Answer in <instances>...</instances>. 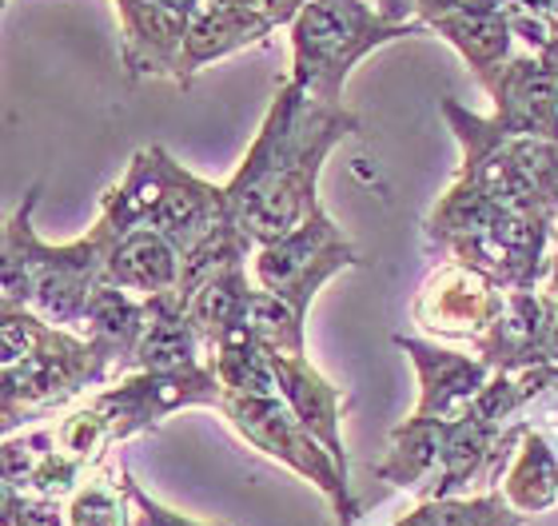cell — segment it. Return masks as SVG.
Masks as SVG:
<instances>
[{
	"mask_svg": "<svg viewBox=\"0 0 558 526\" xmlns=\"http://www.w3.org/2000/svg\"><path fill=\"white\" fill-rule=\"evenodd\" d=\"M495 100V124L511 136H547L558 140V57L526 52L511 57L495 76L483 81Z\"/></svg>",
	"mask_w": 558,
	"mask_h": 526,
	"instance_id": "13",
	"label": "cell"
},
{
	"mask_svg": "<svg viewBox=\"0 0 558 526\" xmlns=\"http://www.w3.org/2000/svg\"><path fill=\"white\" fill-rule=\"evenodd\" d=\"M531 515L514 511L502 491L451 494V499H423L411 515H399L391 526H526Z\"/></svg>",
	"mask_w": 558,
	"mask_h": 526,
	"instance_id": "24",
	"label": "cell"
},
{
	"mask_svg": "<svg viewBox=\"0 0 558 526\" xmlns=\"http://www.w3.org/2000/svg\"><path fill=\"white\" fill-rule=\"evenodd\" d=\"M372 4L384 12L387 21H415V12H411V0H372Z\"/></svg>",
	"mask_w": 558,
	"mask_h": 526,
	"instance_id": "35",
	"label": "cell"
},
{
	"mask_svg": "<svg viewBox=\"0 0 558 526\" xmlns=\"http://www.w3.org/2000/svg\"><path fill=\"white\" fill-rule=\"evenodd\" d=\"M0 343H4V427L21 411L60 407L84 391L100 387L117 371L112 359L88 335L48 323L33 307L0 311Z\"/></svg>",
	"mask_w": 558,
	"mask_h": 526,
	"instance_id": "3",
	"label": "cell"
},
{
	"mask_svg": "<svg viewBox=\"0 0 558 526\" xmlns=\"http://www.w3.org/2000/svg\"><path fill=\"white\" fill-rule=\"evenodd\" d=\"M555 304H558V299H555Z\"/></svg>",
	"mask_w": 558,
	"mask_h": 526,
	"instance_id": "36",
	"label": "cell"
},
{
	"mask_svg": "<svg viewBox=\"0 0 558 526\" xmlns=\"http://www.w3.org/2000/svg\"><path fill=\"white\" fill-rule=\"evenodd\" d=\"M88 403L108 419L112 439L124 443L132 435L151 431L156 423H163L175 411L220 407L223 383L220 375L211 371V363L180 367V371H129L112 387L96 391Z\"/></svg>",
	"mask_w": 558,
	"mask_h": 526,
	"instance_id": "9",
	"label": "cell"
},
{
	"mask_svg": "<svg viewBox=\"0 0 558 526\" xmlns=\"http://www.w3.org/2000/svg\"><path fill=\"white\" fill-rule=\"evenodd\" d=\"M148 319H151L148 299L124 292L117 283H100L93 292V299H88V316H84L81 335H88L96 347L105 351L120 375H129L132 355H136L140 340L148 331Z\"/></svg>",
	"mask_w": 558,
	"mask_h": 526,
	"instance_id": "19",
	"label": "cell"
},
{
	"mask_svg": "<svg viewBox=\"0 0 558 526\" xmlns=\"http://www.w3.org/2000/svg\"><path fill=\"white\" fill-rule=\"evenodd\" d=\"M220 411L244 443H252L268 458H276V463L291 467L307 482H315V487L331 499L339 523H355V518H360V503L351 499V487H348V470L339 467L336 458H331V451L303 427L300 415L288 407V399L283 395H228V391H223Z\"/></svg>",
	"mask_w": 558,
	"mask_h": 526,
	"instance_id": "7",
	"label": "cell"
},
{
	"mask_svg": "<svg viewBox=\"0 0 558 526\" xmlns=\"http://www.w3.org/2000/svg\"><path fill=\"white\" fill-rule=\"evenodd\" d=\"M502 494L514 511L523 515H543L558 503V458L550 443L538 431H526L519 451H514L511 467L502 475Z\"/></svg>",
	"mask_w": 558,
	"mask_h": 526,
	"instance_id": "23",
	"label": "cell"
},
{
	"mask_svg": "<svg viewBox=\"0 0 558 526\" xmlns=\"http://www.w3.org/2000/svg\"><path fill=\"white\" fill-rule=\"evenodd\" d=\"M279 24L268 12L252 9L244 0H196L192 28L184 45V76L192 84L199 69H208L211 60H223L240 48L264 45Z\"/></svg>",
	"mask_w": 558,
	"mask_h": 526,
	"instance_id": "16",
	"label": "cell"
},
{
	"mask_svg": "<svg viewBox=\"0 0 558 526\" xmlns=\"http://www.w3.org/2000/svg\"><path fill=\"white\" fill-rule=\"evenodd\" d=\"M100 216L117 232L148 223L180 247V256H187L199 240H208L220 223L232 220V204L223 187L199 180L168 148L151 144L132 156L124 180L105 192Z\"/></svg>",
	"mask_w": 558,
	"mask_h": 526,
	"instance_id": "5",
	"label": "cell"
},
{
	"mask_svg": "<svg viewBox=\"0 0 558 526\" xmlns=\"http://www.w3.org/2000/svg\"><path fill=\"white\" fill-rule=\"evenodd\" d=\"M271 367H276V387L279 395L288 399V407L300 415V423L331 451L339 467L348 470V451L339 439V419H343V403L348 395L336 383H327L324 375L315 371L307 355H291V351H271Z\"/></svg>",
	"mask_w": 558,
	"mask_h": 526,
	"instance_id": "17",
	"label": "cell"
},
{
	"mask_svg": "<svg viewBox=\"0 0 558 526\" xmlns=\"http://www.w3.org/2000/svg\"><path fill=\"white\" fill-rule=\"evenodd\" d=\"M351 132H360V120L348 108L315 100L295 81L271 96L244 164L223 184L252 244L264 247L288 235L319 204V172Z\"/></svg>",
	"mask_w": 558,
	"mask_h": 526,
	"instance_id": "1",
	"label": "cell"
},
{
	"mask_svg": "<svg viewBox=\"0 0 558 526\" xmlns=\"http://www.w3.org/2000/svg\"><path fill=\"white\" fill-rule=\"evenodd\" d=\"M120 487L129 491L132 511H136V515H132V526H223V523H196V518L180 515V511H168V506L156 503V499L132 479L129 470H120Z\"/></svg>",
	"mask_w": 558,
	"mask_h": 526,
	"instance_id": "32",
	"label": "cell"
},
{
	"mask_svg": "<svg viewBox=\"0 0 558 526\" xmlns=\"http://www.w3.org/2000/svg\"><path fill=\"white\" fill-rule=\"evenodd\" d=\"M351 268H360V252L324 211V204H315L288 235L256 247V256H252L256 288L288 299L300 316L312 311V299L327 280H336L339 271Z\"/></svg>",
	"mask_w": 558,
	"mask_h": 526,
	"instance_id": "8",
	"label": "cell"
},
{
	"mask_svg": "<svg viewBox=\"0 0 558 526\" xmlns=\"http://www.w3.org/2000/svg\"><path fill=\"white\" fill-rule=\"evenodd\" d=\"M252 283H247V264L223 268L220 276H211L208 283H199L196 292L184 299V311L192 319V328L199 331L204 351H216L228 335L244 331L247 304H252Z\"/></svg>",
	"mask_w": 558,
	"mask_h": 526,
	"instance_id": "21",
	"label": "cell"
},
{
	"mask_svg": "<svg viewBox=\"0 0 558 526\" xmlns=\"http://www.w3.org/2000/svg\"><path fill=\"white\" fill-rule=\"evenodd\" d=\"M507 304V288L490 280L487 271L471 264L447 259L439 271H430V280L418 288L411 316L427 335L439 340H466L475 343L483 331L499 319Z\"/></svg>",
	"mask_w": 558,
	"mask_h": 526,
	"instance_id": "10",
	"label": "cell"
},
{
	"mask_svg": "<svg viewBox=\"0 0 558 526\" xmlns=\"http://www.w3.org/2000/svg\"><path fill=\"white\" fill-rule=\"evenodd\" d=\"M0 526H69V506L57 494H36L4 482V518Z\"/></svg>",
	"mask_w": 558,
	"mask_h": 526,
	"instance_id": "31",
	"label": "cell"
},
{
	"mask_svg": "<svg viewBox=\"0 0 558 526\" xmlns=\"http://www.w3.org/2000/svg\"><path fill=\"white\" fill-rule=\"evenodd\" d=\"M439 108L463 148V168L454 180L483 192L502 211L558 223V140L511 136L490 117L463 108L454 96H447Z\"/></svg>",
	"mask_w": 558,
	"mask_h": 526,
	"instance_id": "4",
	"label": "cell"
},
{
	"mask_svg": "<svg viewBox=\"0 0 558 526\" xmlns=\"http://www.w3.org/2000/svg\"><path fill=\"white\" fill-rule=\"evenodd\" d=\"M288 28L291 81L324 105H343L351 69L375 48L427 33L423 21H387L372 0H307Z\"/></svg>",
	"mask_w": 558,
	"mask_h": 526,
	"instance_id": "6",
	"label": "cell"
},
{
	"mask_svg": "<svg viewBox=\"0 0 558 526\" xmlns=\"http://www.w3.org/2000/svg\"><path fill=\"white\" fill-rule=\"evenodd\" d=\"M396 347L415 363L418 371V403L411 415L418 419L454 423L475 407L478 391L490 383V363L478 355H459L451 347H439L415 335H396Z\"/></svg>",
	"mask_w": 558,
	"mask_h": 526,
	"instance_id": "14",
	"label": "cell"
},
{
	"mask_svg": "<svg viewBox=\"0 0 558 526\" xmlns=\"http://www.w3.org/2000/svg\"><path fill=\"white\" fill-rule=\"evenodd\" d=\"M478 359L490 363V371H526L558 363V304L550 292H507L499 319L490 323L475 343Z\"/></svg>",
	"mask_w": 558,
	"mask_h": 526,
	"instance_id": "12",
	"label": "cell"
},
{
	"mask_svg": "<svg viewBox=\"0 0 558 526\" xmlns=\"http://www.w3.org/2000/svg\"><path fill=\"white\" fill-rule=\"evenodd\" d=\"M129 491L108 475H93L69 494V526H132Z\"/></svg>",
	"mask_w": 558,
	"mask_h": 526,
	"instance_id": "27",
	"label": "cell"
},
{
	"mask_svg": "<svg viewBox=\"0 0 558 526\" xmlns=\"http://www.w3.org/2000/svg\"><path fill=\"white\" fill-rule=\"evenodd\" d=\"M244 331L256 335L268 351H291V355H307V316H300L288 299L256 288L252 304H247Z\"/></svg>",
	"mask_w": 558,
	"mask_h": 526,
	"instance_id": "26",
	"label": "cell"
},
{
	"mask_svg": "<svg viewBox=\"0 0 558 526\" xmlns=\"http://www.w3.org/2000/svg\"><path fill=\"white\" fill-rule=\"evenodd\" d=\"M514 36L531 52L558 57V0H499Z\"/></svg>",
	"mask_w": 558,
	"mask_h": 526,
	"instance_id": "30",
	"label": "cell"
},
{
	"mask_svg": "<svg viewBox=\"0 0 558 526\" xmlns=\"http://www.w3.org/2000/svg\"><path fill=\"white\" fill-rule=\"evenodd\" d=\"M60 451L57 427H36V431L12 435L4 439V482L28 491L33 479L45 470V463Z\"/></svg>",
	"mask_w": 558,
	"mask_h": 526,
	"instance_id": "28",
	"label": "cell"
},
{
	"mask_svg": "<svg viewBox=\"0 0 558 526\" xmlns=\"http://www.w3.org/2000/svg\"><path fill=\"white\" fill-rule=\"evenodd\" d=\"M211 371L220 375V383L228 395H279L276 387V367H271V351L247 335L235 331L220 347L208 355Z\"/></svg>",
	"mask_w": 558,
	"mask_h": 526,
	"instance_id": "25",
	"label": "cell"
},
{
	"mask_svg": "<svg viewBox=\"0 0 558 526\" xmlns=\"http://www.w3.org/2000/svg\"><path fill=\"white\" fill-rule=\"evenodd\" d=\"M100 223L108 228L105 283H117V288L140 295V299H156V295L180 292L184 256H180V247H175L168 235L148 228V223L129 228V232H117L105 216H100Z\"/></svg>",
	"mask_w": 558,
	"mask_h": 526,
	"instance_id": "15",
	"label": "cell"
},
{
	"mask_svg": "<svg viewBox=\"0 0 558 526\" xmlns=\"http://www.w3.org/2000/svg\"><path fill=\"white\" fill-rule=\"evenodd\" d=\"M430 33H439L463 57V64L475 72L478 84L511 60V48L519 40L499 0H463L454 12L430 24Z\"/></svg>",
	"mask_w": 558,
	"mask_h": 526,
	"instance_id": "18",
	"label": "cell"
},
{
	"mask_svg": "<svg viewBox=\"0 0 558 526\" xmlns=\"http://www.w3.org/2000/svg\"><path fill=\"white\" fill-rule=\"evenodd\" d=\"M57 443H60V451H64V455H72L76 463H84V467H96V463L105 458L108 447H117V439H112V427H108L105 415L88 403V407L72 411L69 419L60 423Z\"/></svg>",
	"mask_w": 558,
	"mask_h": 526,
	"instance_id": "29",
	"label": "cell"
},
{
	"mask_svg": "<svg viewBox=\"0 0 558 526\" xmlns=\"http://www.w3.org/2000/svg\"><path fill=\"white\" fill-rule=\"evenodd\" d=\"M36 199L40 184L24 192L21 208L4 223V247H0L4 307H33L48 323L81 331L88 299L105 283L108 228L96 220L93 232L72 244H45L33 228Z\"/></svg>",
	"mask_w": 558,
	"mask_h": 526,
	"instance_id": "2",
	"label": "cell"
},
{
	"mask_svg": "<svg viewBox=\"0 0 558 526\" xmlns=\"http://www.w3.org/2000/svg\"><path fill=\"white\" fill-rule=\"evenodd\" d=\"M148 304H151L148 331H144L136 355H132L129 371H180V367L208 363L204 340H199V331L192 328V319H187L180 295H156Z\"/></svg>",
	"mask_w": 558,
	"mask_h": 526,
	"instance_id": "20",
	"label": "cell"
},
{
	"mask_svg": "<svg viewBox=\"0 0 558 526\" xmlns=\"http://www.w3.org/2000/svg\"><path fill=\"white\" fill-rule=\"evenodd\" d=\"M447 431H451V423H442V419H418V415H411L408 423H399L396 435H391V451H387V458L375 467V479L423 494L427 482L435 479L442 467Z\"/></svg>",
	"mask_w": 558,
	"mask_h": 526,
	"instance_id": "22",
	"label": "cell"
},
{
	"mask_svg": "<svg viewBox=\"0 0 558 526\" xmlns=\"http://www.w3.org/2000/svg\"><path fill=\"white\" fill-rule=\"evenodd\" d=\"M459 4H463V0H411V12H415V21H423L430 28V24L439 21V16L454 12Z\"/></svg>",
	"mask_w": 558,
	"mask_h": 526,
	"instance_id": "34",
	"label": "cell"
},
{
	"mask_svg": "<svg viewBox=\"0 0 558 526\" xmlns=\"http://www.w3.org/2000/svg\"><path fill=\"white\" fill-rule=\"evenodd\" d=\"M244 4H252V9H259V12H268L276 24H291L303 12V4H307V0H244Z\"/></svg>",
	"mask_w": 558,
	"mask_h": 526,
	"instance_id": "33",
	"label": "cell"
},
{
	"mask_svg": "<svg viewBox=\"0 0 558 526\" xmlns=\"http://www.w3.org/2000/svg\"><path fill=\"white\" fill-rule=\"evenodd\" d=\"M120 12V57L132 81L163 76L187 84L184 45L196 0H117Z\"/></svg>",
	"mask_w": 558,
	"mask_h": 526,
	"instance_id": "11",
	"label": "cell"
}]
</instances>
